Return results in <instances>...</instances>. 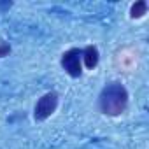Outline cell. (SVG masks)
Here are the masks:
<instances>
[{"label":"cell","instance_id":"obj_1","mask_svg":"<svg viewBox=\"0 0 149 149\" xmlns=\"http://www.w3.org/2000/svg\"><path fill=\"white\" fill-rule=\"evenodd\" d=\"M98 107L100 112L111 118L121 116L126 107H128V91L121 83H109L107 86L102 88L100 95H98Z\"/></svg>","mask_w":149,"mask_h":149},{"label":"cell","instance_id":"obj_2","mask_svg":"<svg viewBox=\"0 0 149 149\" xmlns=\"http://www.w3.org/2000/svg\"><path fill=\"white\" fill-rule=\"evenodd\" d=\"M61 68L68 74L70 77L77 79L83 76V49L72 47L61 54Z\"/></svg>","mask_w":149,"mask_h":149},{"label":"cell","instance_id":"obj_3","mask_svg":"<svg viewBox=\"0 0 149 149\" xmlns=\"http://www.w3.org/2000/svg\"><path fill=\"white\" fill-rule=\"evenodd\" d=\"M56 107H58V93L56 91L44 93L37 100V104L33 107V118H35V121H46L47 118H51L54 114Z\"/></svg>","mask_w":149,"mask_h":149},{"label":"cell","instance_id":"obj_4","mask_svg":"<svg viewBox=\"0 0 149 149\" xmlns=\"http://www.w3.org/2000/svg\"><path fill=\"white\" fill-rule=\"evenodd\" d=\"M83 61H84V67L88 70H93L97 68L98 61H100V53H98V47L97 46H86L83 49Z\"/></svg>","mask_w":149,"mask_h":149},{"label":"cell","instance_id":"obj_5","mask_svg":"<svg viewBox=\"0 0 149 149\" xmlns=\"http://www.w3.org/2000/svg\"><path fill=\"white\" fill-rule=\"evenodd\" d=\"M146 13H147V2L146 0H137V2L132 4V7H130V18H133V19L142 18Z\"/></svg>","mask_w":149,"mask_h":149},{"label":"cell","instance_id":"obj_6","mask_svg":"<svg viewBox=\"0 0 149 149\" xmlns=\"http://www.w3.org/2000/svg\"><path fill=\"white\" fill-rule=\"evenodd\" d=\"M9 53H11V46L7 42H4V40H0V58L9 56Z\"/></svg>","mask_w":149,"mask_h":149}]
</instances>
